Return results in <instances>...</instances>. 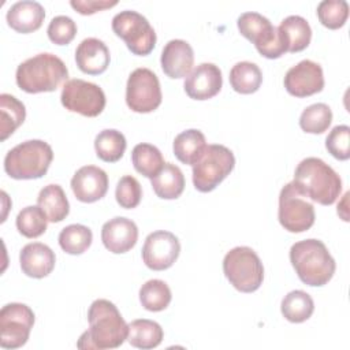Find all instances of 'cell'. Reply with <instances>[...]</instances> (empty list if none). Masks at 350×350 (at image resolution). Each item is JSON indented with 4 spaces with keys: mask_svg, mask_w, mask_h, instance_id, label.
Instances as JSON below:
<instances>
[{
    "mask_svg": "<svg viewBox=\"0 0 350 350\" xmlns=\"http://www.w3.org/2000/svg\"><path fill=\"white\" fill-rule=\"evenodd\" d=\"M89 329L77 346L79 349H116L127 339L129 324L118 308L108 299H96L88 310Z\"/></svg>",
    "mask_w": 350,
    "mask_h": 350,
    "instance_id": "6da1fadb",
    "label": "cell"
},
{
    "mask_svg": "<svg viewBox=\"0 0 350 350\" xmlns=\"http://www.w3.org/2000/svg\"><path fill=\"white\" fill-rule=\"evenodd\" d=\"M294 185L313 202L332 205L342 191V179L319 157H306L295 168Z\"/></svg>",
    "mask_w": 350,
    "mask_h": 350,
    "instance_id": "7a4b0ae2",
    "label": "cell"
},
{
    "mask_svg": "<svg viewBox=\"0 0 350 350\" xmlns=\"http://www.w3.org/2000/svg\"><path fill=\"white\" fill-rule=\"evenodd\" d=\"M290 261L299 280L313 287L327 284L336 269L324 242L314 238L295 242L290 249Z\"/></svg>",
    "mask_w": 350,
    "mask_h": 350,
    "instance_id": "3957f363",
    "label": "cell"
},
{
    "mask_svg": "<svg viewBox=\"0 0 350 350\" xmlns=\"http://www.w3.org/2000/svg\"><path fill=\"white\" fill-rule=\"evenodd\" d=\"M68 70L53 53H38L22 62L15 72L16 85L26 93L55 92L67 82Z\"/></svg>",
    "mask_w": 350,
    "mask_h": 350,
    "instance_id": "277c9868",
    "label": "cell"
},
{
    "mask_svg": "<svg viewBox=\"0 0 350 350\" xmlns=\"http://www.w3.org/2000/svg\"><path fill=\"white\" fill-rule=\"evenodd\" d=\"M53 160V150L42 139L18 144L4 157V171L12 179H38L44 176Z\"/></svg>",
    "mask_w": 350,
    "mask_h": 350,
    "instance_id": "5b68a950",
    "label": "cell"
},
{
    "mask_svg": "<svg viewBox=\"0 0 350 350\" xmlns=\"http://www.w3.org/2000/svg\"><path fill=\"white\" fill-rule=\"evenodd\" d=\"M227 280L241 293H253L264 280V267L257 253L247 246H237L223 258Z\"/></svg>",
    "mask_w": 350,
    "mask_h": 350,
    "instance_id": "8992f818",
    "label": "cell"
},
{
    "mask_svg": "<svg viewBox=\"0 0 350 350\" xmlns=\"http://www.w3.org/2000/svg\"><path fill=\"white\" fill-rule=\"evenodd\" d=\"M235 167L234 153L224 145H206L200 160L193 165V185L201 193L216 189Z\"/></svg>",
    "mask_w": 350,
    "mask_h": 350,
    "instance_id": "52a82bcc",
    "label": "cell"
},
{
    "mask_svg": "<svg viewBox=\"0 0 350 350\" xmlns=\"http://www.w3.org/2000/svg\"><path fill=\"white\" fill-rule=\"evenodd\" d=\"M241 34L254 44L258 53L267 59H278L284 55L286 45L282 36L268 18L258 12H243L237 21Z\"/></svg>",
    "mask_w": 350,
    "mask_h": 350,
    "instance_id": "ba28073f",
    "label": "cell"
},
{
    "mask_svg": "<svg viewBox=\"0 0 350 350\" xmlns=\"http://www.w3.org/2000/svg\"><path fill=\"white\" fill-rule=\"evenodd\" d=\"M112 30L120 37L131 53L149 55L156 45V33L149 21L137 11H120L112 18Z\"/></svg>",
    "mask_w": 350,
    "mask_h": 350,
    "instance_id": "9c48e42d",
    "label": "cell"
},
{
    "mask_svg": "<svg viewBox=\"0 0 350 350\" xmlns=\"http://www.w3.org/2000/svg\"><path fill=\"white\" fill-rule=\"evenodd\" d=\"M279 223L290 232L308 231L314 224V206L306 201L294 182L283 186L279 194Z\"/></svg>",
    "mask_w": 350,
    "mask_h": 350,
    "instance_id": "30bf717a",
    "label": "cell"
},
{
    "mask_svg": "<svg viewBox=\"0 0 350 350\" xmlns=\"http://www.w3.org/2000/svg\"><path fill=\"white\" fill-rule=\"evenodd\" d=\"M161 88L157 75L145 67L135 68L127 79L126 104L138 113H149L161 104Z\"/></svg>",
    "mask_w": 350,
    "mask_h": 350,
    "instance_id": "8fae6325",
    "label": "cell"
},
{
    "mask_svg": "<svg viewBox=\"0 0 350 350\" xmlns=\"http://www.w3.org/2000/svg\"><path fill=\"white\" fill-rule=\"evenodd\" d=\"M60 101L70 112L94 118L103 112L107 100L104 90L98 85L75 78L63 85Z\"/></svg>",
    "mask_w": 350,
    "mask_h": 350,
    "instance_id": "7c38bea8",
    "label": "cell"
},
{
    "mask_svg": "<svg viewBox=\"0 0 350 350\" xmlns=\"http://www.w3.org/2000/svg\"><path fill=\"white\" fill-rule=\"evenodd\" d=\"M34 324L33 310L19 302H11L0 310V346L3 349L22 347Z\"/></svg>",
    "mask_w": 350,
    "mask_h": 350,
    "instance_id": "4fadbf2b",
    "label": "cell"
},
{
    "mask_svg": "<svg viewBox=\"0 0 350 350\" xmlns=\"http://www.w3.org/2000/svg\"><path fill=\"white\" fill-rule=\"evenodd\" d=\"M180 253L179 239L170 231L150 232L142 246V260L153 271H164L174 265Z\"/></svg>",
    "mask_w": 350,
    "mask_h": 350,
    "instance_id": "5bb4252c",
    "label": "cell"
},
{
    "mask_svg": "<svg viewBox=\"0 0 350 350\" xmlns=\"http://www.w3.org/2000/svg\"><path fill=\"white\" fill-rule=\"evenodd\" d=\"M283 83L291 96L308 97L316 94L324 88L323 68L309 59L301 60L286 72Z\"/></svg>",
    "mask_w": 350,
    "mask_h": 350,
    "instance_id": "9a60e30c",
    "label": "cell"
},
{
    "mask_svg": "<svg viewBox=\"0 0 350 350\" xmlns=\"http://www.w3.org/2000/svg\"><path fill=\"white\" fill-rule=\"evenodd\" d=\"M223 85L220 68L213 63H201L186 77L183 88L193 100H208L215 97Z\"/></svg>",
    "mask_w": 350,
    "mask_h": 350,
    "instance_id": "2e32d148",
    "label": "cell"
},
{
    "mask_svg": "<svg viewBox=\"0 0 350 350\" xmlns=\"http://www.w3.org/2000/svg\"><path fill=\"white\" fill-rule=\"evenodd\" d=\"M71 190L81 202H96L108 191V175L96 165H83L71 179Z\"/></svg>",
    "mask_w": 350,
    "mask_h": 350,
    "instance_id": "e0dca14e",
    "label": "cell"
},
{
    "mask_svg": "<svg viewBox=\"0 0 350 350\" xmlns=\"http://www.w3.org/2000/svg\"><path fill=\"white\" fill-rule=\"evenodd\" d=\"M101 241L109 252L115 254L126 253L133 249L138 241V227L131 219L116 216L104 223Z\"/></svg>",
    "mask_w": 350,
    "mask_h": 350,
    "instance_id": "ac0fdd59",
    "label": "cell"
},
{
    "mask_svg": "<svg viewBox=\"0 0 350 350\" xmlns=\"http://www.w3.org/2000/svg\"><path fill=\"white\" fill-rule=\"evenodd\" d=\"M160 63L167 77L172 79L187 77L194 64V52L191 45L185 40L168 41L163 48Z\"/></svg>",
    "mask_w": 350,
    "mask_h": 350,
    "instance_id": "d6986e66",
    "label": "cell"
},
{
    "mask_svg": "<svg viewBox=\"0 0 350 350\" xmlns=\"http://www.w3.org/2000/svg\"><path fill=\"white\" fill-rule=\"evenodd\" d=\"M19 262L25 275L34 279H42L53 271L56 257L48 245L31 242L22 247Z\"/></svg>",
    "mask_w": 350,
    "mask_h": 350,
    "instance_id": "ffe728a7",
    "label": "cell"
},
{
    "mask_svg": "<svg viewBox=\"0 0 350 350\" xmlns=\"http://www.w3.org/2000/svg\"><path fill=\"white\" fill-rule=\"evenodd\" d=\"M111 55L107 45L94 37L81 41L75 51V62L78 68L89 75L103 74L109 66Z\"/></svg>",
    "mask_w": 350,
    "mask_h": 350,
    "instance_id": "44dd1931",
    "label": "cell"
},
{
    "mask_svg": "<svg viewBox=\"0 0 350 350\" xmlns=\"http://www.w3.org/2000/svg\"><path fill=\"white\" fill-rule=\"evenodd\" d=\"M5 18L11 29L18 33L26 34L36 31L41 27L45 18V10L38 1L22 0L14 3L8 8Z\"/></svg>",
    "mask_w": 350,
    "mask_h": 350,
    "instance_id": "7402d4cb",
    "label": "cell"
},
{
    "mask_svg": "<svg viewBox=\"0 0 350 350\" xmlns=\"http://www.w3.org/2000/svg\"><path fill=\"white\" fill-rule=\"evenodd\" d=\"M287 52H301L312 38V29L308 21L299 15H290L284 18L278 27Z\"/></svg>",
    "mask_w": 350,
    "mask_h": 350,
    "instance_id": "603a6c76",
    "label": "cell"
},
{
    "mask_svg": "<svg viewBox=\"0 0 350 350\" xmlns=\"http://www.w3.org/2000/svg\"><path fill=\"white\" fill-rule=\"evenodd\" d=\"M150 183L157 197L163 200H175L183 193L185 175L178 165L164 163L161 170L150 179Z\"/></svg>",
    "mask_w": 350,
    "mask_h": 350,
    "instance_id": "cb8c5ba5",
    "label": "cell"
},
{
    "mask_svg": "<svg viewBox=\"0 0 350 350\" xmlns=\"http://www.w3.org/2000/svg\"><path fill=\"white\" fill-rule=\"evenodd\" d=\"M206 148V139L202 131L197 129H189L178 134L174 139V154L175 157L189 165H194Z\"/></svg>",
    "mask_w": 350,
    "mask_h": 350,
    "instance_id": "d4e9b609",
    "label": "cell"
},
{
    "mask_svg": "<svg viewBox=\"0 0 350 350\" xmlns=\"http://www.w3.org/2000/svg\"><path fill=\"white\" fill-rule=\"evenodd\" d=\"M37 205L45 213L48 221L59 223L64 220L70 212V204L62 186L52 183L41 189L37 197Z\"/></svg>",
    "mask_w": 350,
    "mask_h": 350,
    "instance_id": "484cf974",
    "label": "cell"
},
{
    "mask_svg": "<svg viewBox=\"0 0 350 350\" xmlns=\"http://www.w3.org/2000/svg\"><path fill=\"white\" fill-rule=\"evenodd\" d=\"M163 328L159 323L148 319H138L129 324L127 340L137 349H153L163 340Z\"/></svg>",
    "mask_w": 350,
    "mask_h": 350,
    "instance_id": "4316f807",
    "label": "cell"
},
{
    "mask_svg": "<svg viewBox=\"0 0 350 350\" xmlns=\"http://www.w3.org/2000/svg\"><path fill=\"white\" fill-rule=\"evenodd\" d=\"M262 82V72L256 63L238 62L230 71L231 88L241 94H252L257 92Z\"/></svg>",
    "mask_w": 350,
    "mask_h": 350,
    "instance_id": "83f0119b",
    "label": "cell"
},
{
    "mask_svg": "<svg viewBox=\"0 0 350 350\" xmlns=\"http://www.w3.org/2000/svg\"><path fill=\"white\" fill-rule=\"evenodd\" d=\"M26 109L16 97L3 93L0 94V138L5 141L25 120Z\"/></svg>",
    "mask_w": 350,
    "mask_h": 350,
    "instance_id": "f1b7e54d",
    "label": "cell"
},
{
    "mask_svg": "<svg viewBox=\"0 0 350 350\" xmlns=\"http://www.w3.org/2000/svg\"><path fill=\"white\" fill-rule=\"evenodd\" d=\"M127 142L124 135L115 129H105L94 138V149L98 159L105 163H115L124 154Z\"/></svg>",
    "mask_w": 350,
    "mask_h": 350,
    "instance_id": "f546056e",
    "label": "cell"
},
{
    "mask_svg": "<svg viewBox=\"0 0 350 350\" xmlns=\"http://www.w3.org/2000/svg\"><path fill=\"white\" fill-rule=\"evenodd\" d=\"M280 310L290 323H304L312 316L314 302L306 291L293 290L282 299Z\"/></svg>",
    "mask_w": 350,
    "mask_h": 350,
    "instance_id": "4dcf8cb0",
    "label": "cell"
},
{
    "mask_svg": "<svg viewBox=\"0 0 350 350\" xmlns=\"http://www.w3.org/2000/svg\"><path fill=\"white\" fill-rule=\"evenodd\" d=\"M131 161L137 172L146 178H153L164 165L161 152L150 144H138L133 148Z\"/></svg>",
    "mask_w": 350,
    "mask_h": 350,
    "instance_id": "1f68e13d",
    "label": "cell"
},
{
    "mask_svg": "<svg viewBox=\"0 0 350 350\" xmlns=\"http://www.w3.org/2000/svg\"><path fill=\"white\" fill-rule=\"evenodd\" d=\"M172 294L168 284L160 279H150L139 288L141 305L149 312H161L171 302Z\"/></svg>",
    "mask_w": 350,
    "mask_h": 350,
    "instance_id": "d6a6232c",
    "label": "cell"
},
{
    "mask_svg": "<svg viewBox=\"0 0 350 350\" xmlns=\"http://www.w3.org/2000/svg\"><path fill=\"white\" fill-rule=\"evenodd\" d=\"M93 241L92 230L83 224H70L59 234V245L68 254H82Z\"/></svg>",
    "mask_w": 350,
    "mask_h": 350,
    "instance_id": "836d02e7",
    "label": "cell"
},
{
    "mask_svg": "<svg viewBox=\"0 0 350 350\" xmlns=\"http://www.w3.org/2000/svg\"><path fill=\"white\" fill-rule=\"evenodd\" d=\"M332 122V111L324 103H316L306 107L299 116V126L305 133L323 134Z\"/></svg>",
    "mask_w": 350,
    "mask_h": 350,
    "instance_id": "e575fe53",
    "label": "cell"
},
{
    "mask_svg": "<svg viewBox=\"0 0 350 350\" xmlns=\"http://www.w3.org/2000/svg\"><path fill=\"white\" fill-rule=\"evenodd\" d=\"M16 228L26 238H37L46 231L48 219L41 208L26 206L16 216Z\"/></svg>",
    "mask_w": 350,
    "mask_h": 350,
    "instance_id": "d590c367",
    "label": "cell"
},
{
    "mask_svg": "<svg viewBox=\"0 0 350 350\" xmlns=\"http://www.w3.org/2000/svg\"><path fill=\"white\" fill-rule=\"evenodd\" d=\"M349 16V4L345 0H323L317 5V18L328 29L342 27Z\"/></svg>",
    "mask_w": 350,
    "mask_h": 350,
    "instance_id": "8d00e7d4",
    "label": "cell"
},
{
    "mask_svg": "<svg viewBox=\"0 0 350 350\" xmlns=\"http://www.w3.org/2000/svg\"><path fill=\"white\" fill-rule=\"evenodd\" d=\"M115 197L118 204L124 209H133L138 206L142 198V189L139 182L131 175L122 176L116 185Z\"/></svg>",
    "mask_w": 350,
    "mask_h": 350,
    "instance_id": "74e56055",
    "label": "cell"
},
{
    "mask_svg": "<svg viewBox=\"0 0 350 350\" xmlns=\"http://www.w3.org/2000/svg\"><path fill=\"white\" fill-rule=\"evenodd\" d=\"M325 148L335 159L347 160L350 157V127L335 126L325 138Z\"/></svg>",
    "mask_w": 350,
    "mask_h": 350,
    "instance_id": "f35d334b",
    "label": "cell"
},
{
    "mask_svg": "<svg viewBox=\"0 0 350 350\" xmlns=\"http://www.w3.org/2000/svg\"><path fill=\"white\" fill-rule=\"evenodd\" d=\"M48 38L56 45H67L70 44L77 34L75 22L66 15H57L52 18L46 29Z\"/></svg>",
    "mask_w": 350,
    "mask_h": 350,
    "instance_id": "ab89813d",
    "label": "cell"
},
{
    "mask_svg": "<svg viewBox=\"0 0 350 350\" xmlns=\"http://www.w3.org/2000/svg\"><path fill=\"white\" fill-rule=\"evenodd\" d=\"M116 0H71L70 5L82 15H92L97 11H103L116 5Z\"/></svg>",
    "mask_w": 350,
    "mask_h": 350,
    "instance_id": "60d3db41",
    "label": "cell"
}]
</instances>
